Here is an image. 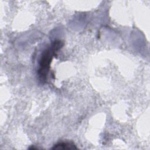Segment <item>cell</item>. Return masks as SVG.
<instances>
[{"instance_id":"2","label":"cell","mask_w":150,"mask_h":150,"mask_svg":"<svg viewBox=\"0 0 150 150\" xmlns=\"http://www.w3.org/2000/svg\"><path fill=\"white\" fill-rule=\"evenodd\" d=\"M52 149H77L76 145L71 142H63L54 145Z\"/></svg>"},{"instance_id":"1","label":"cell","mask_w":150,"mask_h":150,"mask_svg":"<svg viewBox=\"0 0 150 150\" xmlns=\"http://www.w3.org/2000/svg\"><path fill=\"white\" fill-rule=\"evenodd\" d=\"M63 45V43L61 40H56L52 42L50 46L46 49L40 57L39 60V68L38 70V75L39 80L44 83L47 79L48 73L49 71L50 63L56 53Z\"/></svg>"}]
</instances>
